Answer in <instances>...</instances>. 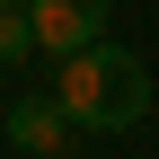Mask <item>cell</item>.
<instances>
[{
    "label": "cell",
    "instance_id": "7a4b0ae2",
    "mask_svg": "<svg viewBox=\"0 0 159 159\" xmlns=\"http://www.w3.org/2000/svg\"><path fill=\"white\" fill-rule=\"evenodd\" d=\"M27 9V35H35V53H80V44H97L106 35V18H115V0H18Z\"/></svg>",
    "mask_w": 159,
    "mask_h": 159
},
{
    "label": "cell",
    "instance_id": "277c9868",
    "mask_svg": "<svg viewBox=\"0 0 159 159\" xmlns=\"http://www.w3.org/2000/svg\"><path fill=\"white\" fill-rule=\"evenodd\" d=\"M35 62V35H27V9H0V71Z\"/></svg>",
    "mask_w": 159,
    "mask_h": 159
},
{
    "label": "cell",
    "instance_id": "5b68a950",
    "mask_svg": "<svg viewBox=\"0 0 159 159\" xmlns=\"http://www.w3.org/2000/svg\"><path fill=\"white\" fill-rule=\"evenodd\" d=\"M0 9H18V0H0Z\"/></svg>",
    "mask_w": 159,
    "mask_h": 159
},
{
    "label": "cell",
    "instance_id": "3957f363",
    "mask_svg": "<svg viewBox=\"0 0 159 159\" xmlns=\"http://www.w3.org/2000/svg\"><path fill=\"white\" fill-rule=\"evenodd\" d=\"M71 142V115L53 106V97H18L9 106V150H27V159H62Z\"/></svg>",
    "mask_w": 159,
    "mask_h": 159
},
{
    "label": "cell",
    "instance_id": "6da1fadb",
    "mask_svg": "<svg viewBox=\"0 0 159 159\" xmlns=\"http://www.w3.org/2000/svg\"><path fill=\"white\" fill-rule=\"evenodd\" d=\"M53 106H62L71 124H89V133H133V124L150 115V62L97 35V44L62 53V80H53Z\"/></svg>",
    "mask_w": 159,
    "mask_h": 159
}]
</instances>
